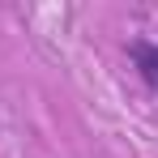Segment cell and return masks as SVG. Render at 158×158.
I'll use <instances>...</instances> for the list:
<instances>
[{
    "label": "cell",
    "mask_w": 158,
    "mask_h": 158,
    "mask_svg": "<svg viewBox=\"0 0 158 158\" xmlns=\"http://www.w3.org/2000/svg\"><path fill=\"white\" fill-rule=\"evenodd\" d=\"M128 60L137 69V77L145 81V90L158 94V43L154 39H132L128 43Z\"/></svg>",
    "instance_id": "1"
}]
</instances>
